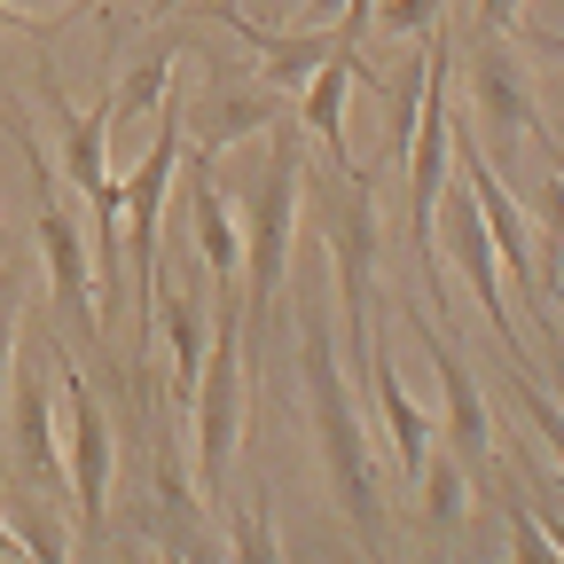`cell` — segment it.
Returning <instances> with one entry per match:
<instances>
[{"mask_svg":"<svg viewBox=\"0 0 564 564\" xmlns=\"http://www.w3.org/2000/svg\"><path fill=\"white\" fill-rule=\"evenodd\" d=\"M299 377H306V408H314L329 494H337L345 525L377 549L384 541V502H377V470H369V423H361V408H352V377L337 361V322H329V306L314 291L299 306Z\"/></svg>","mask_w":564,"mask_h":564,"instance_id":"cell-1","label":"cell"},{"mask_svg":"<svg viewBox=\"0 0 564 564\" xmlns=\"http://www.w3.org/2000/svg\"><path fill=\"white\" fill-rule=\"evenodd\" d=\"M299 204H306V133H299L291 110H282V118L267 126V173L243 188V212H236L243 259H251V274L236 282V299H243V345H251V352H259V337H267V322H274L282 274H291Z\"/></svg>","mask_w":564,"mask_h":564,"instance_id":"cell-2","label":"cell"},{"mask_svg":"<svg viewBox=\"0 0 564 564\" xmlns=\"http://www.w3.org/2000/svg\"><path fill=\"white\" fill-rule=\"evenodd\" d=\"M306 188H314V220L337 251V345H345V377H361V352H369V314H377V196L369 173H314L306 158Z\"/></svg>","mask_w":564,"mask_h":564,"instance_id":"cell-3","label":"cell"},{"mask_svg":"<svg viewBox=\"0 0 564 564\" xmlns=\"http://www.w3.org/2000/svg\"><path fill=\"white\" fill-rule=\"evenodd\" d=\"M447 110H455V63H447V24H432V47H423V95H415V126H408V236H415V274L423 291L440 299L447 314V282H440V251H432V228H440V196L455 188L447 181Z\"/></svg>","mask_w":564,"mask_h":564,"instance_id":"cell-4","label":"cell"},{"mask_svg":"<svg viewBox=\"0 0 564 564\" xmlns=\"http://www.w3.org/2000/svg\"><path fill=\"white\" fill-rule=\"evenodd\" d=\"M243 299H220L212 306V337H204V369H196V502L220 510L228 494V463H236V440H243Z\"/></svg>","mask_w":564,"mask_h":564,"instance_id":"cell-5","label":"cell"},{"mask_svg":"<svg viewBox=\"0 0 564 564\" xmlns=\"http://www.w3.org/2000/svg\"><path fill=\"white\" fill-rule=\"evenodd\" d=\"M17 150H24L32 181H40V267H47V282H55V314H63L70 337H79L95 361H102V377H118V361H110V329H102V306H95V259H87L79 228H70V212L55 204V165H47V150H40L32 126H17ZM118 384L133 392V377H118Z\"/></svg>","mask_w":564,"mask_h":564,"instance_id":"cell-6","label":"cell"},{"mask_svg":"<svg viewBox=\"0 0 564 564\" xmlns=\"http://www.w3.org/2000/svg\"><path fill=\"white\" fill-rule=\"evenodd\" d=\"M158 133H150V150H141V165H126V181H118V196H126V243H133V314H141V337L158 329V243H165V188H173V173H181V133H188V102H181V87H165L158 95Z\"/></svg>","mask_w":564,"mask_h":564,"instance_id":"cell-7","label":"cell"},{"mask_svg":"<svg viewBox=\"0 0 564 564\" xmlns=\"http://www.w3.org/2000/svg\"><path fill=\"white\" fill-rule=\"evenodd\" d=\"M47 369L63 377V415H70L63 494H70V518H79V541H95L102 533V510H110V478H118V423L95 400V377L63 352V337H47Z\"/></svg>","mask_w":564,"mask_h":564,"instance_id":"cell-8","label":"cell"},{"mask_svg":"<svg viewBox=\"0 0 564 564\" xmlns=\"http://www.w3.org/2000/svg\"><path fill=\"white\" fill-rule=\"evenodd\" d=\"M463 118H470V133H478V150H486L494 173H510L518 141H533V150L556 165V141H549V126H541L533 79H525V63H518L510 40H478V55H470V110H463Z\"/></svg>","mask_w":564,"mask_h":564,"instance_id":"cell-9","label":"cell"},{"mask_svg":"<svg viewBox=\"0 0 564 564\" xmlns=\"http://www.w3.org/2000/svg\"><path fill=\"white\" fill-rule=\"evenodd\" d=\"M408 314V329L423 337V352H432V377H440V423H432V440H447V455L470 470V478H494V415H486V392H478V377L463 369V352L440 337V322H432V306H400Z\"/></svg>","mask_w":564,"mask_h":564,"instance_id":"cell-10","label":"cell"},{"mask_svg":"<svg viewBox=\"0 0 564 564\" xmlns=\"http://www.w3.org/2000/svg\"><path fill=\"white\" fill-rule=\"evenodd\" d=\"M9 463L32 494H63V440H55V369H9Z\"/></svg>","mask_w":564,"mask_h":564,"instance_id":"cell-11","label":"cell"},{"mask_svg":"<svg viewBox=\"0 0 564 564\" xmlns=\"http://www.w3.org/2000/svg\"><path fill=\"white\" fill-rule=\"evenodd\" d=\"M188 196V236H196V267L212 274V291L236 299L243 282V228H236V204L220 196V150H188V173H173Z\"/></svg>","mask_w":564,"mask_h":564,"instance_id":"cell-12","label":"cell"},{"mask_svg":"<svg viewBox=\"0 0 564 564\" xmlns=\"http://www.w3.org/2000/svg\"><path fill=\"white\" fill-rule=\"evenodd\" d=\"M361 392H369V400H377V415H384L392 463H400V470H415L423 455H432V415L408 400V384H400V369H392L384 329H369V352H361Z\"/></svg>","mask_w":564,"mask_h":564,"instance_id":"cell-13","label":"cell"},{"mask_svg":"<svg viewBox=\"0 0 564 564\" xmlns=\"http://www.w3.org/2000/svg\"><path fill=\"white\" fill-rule=\"evenodd\" d=\"M212 17H220L251 55H259V70H267V87H282V95H291V87H306L314 79V63L329 55V32H314V24H291V32H274V24H251L243 9H236V0H212Z\"/></svg>","mask_w":564,"mask_h":564,"instance_id":"cell-14","label":"cell"},{"mask_svg":"<svg viewBox=\"0 0 564 564\" xmlns=\"http://www.w3.org/2000/svg\"><path fill=\"white\" fill-rule=\"evenodd\" d=\"M282 110H291V102H282V87H228V95H212L188 126H196V150H228V141H243V133H267Z\"/></svg>","mask_w":564,"mask_h":564,"instance_id":"cell-15","label":"cell"},{"mask_svg":"<svg viewBox=\"0 0 564 564\" xmlns=\"http://www.w3.org/2000/svg\"><path fill=\"white\" fill-rule=\"evenodd\" d=\"M47 110H55V126H63V173H70V188H102V173H110V95L95 102V110H70L55 87H47Z\"/></svg>","mask_w":564,"mask_h":564,"instance_id":"cell-16","label":"cell"},{"mask_svg":"<svg viewBox=\"0 0 564 564\" xmlns=\"http://www.w3.org/2000/svg\"><path fill=\"white\" fill-rule=\"evenodd\" d=\"M150 486H158L165 541H173V549H212V541H204V502H196V486L181 478V447H173L165 432L150 440Z\"/></svg>","mask_w":564,"mask_h":564,"instance_id":"cell-17","label":"cell"},{"mask_svg":"<svg viewBox=\"0 0 564 564\" xmlns=\"http://www.w3.org/2000/svg\"><path fill=\"white\" fill-rule=\"evenodd\" d=\"M173 63H181V32H165L150 55H141L126 79L110 87V126H133V118H150L158 110V95L173 87Z\"/></svg>","mask_w":564,"mask_h":564,"instance_id":"cell-18","label":"cell"},{"mask_svg":"<svg viewBox=\"0 0 564 564\" xmlns=\"http://www.w3.org/2000/svg\"><path fill=\"white\" fill-rule=\"evenodd\" d=\"M415 478H423V518H432V533H455V525H463V510H470V502H463L470 470H463V463L440 447V463L423 455V463H415Z\"/></svg>","mask_w":564,"mask_h":564,"instance_id":"cell-19","label":"cell"},{"mask_svg":"<svg viewBox=\"0 0 564 564\" xmlns=\"http://www.w3.org/2000/svg\"><path fill=\"white\" fill-rule=\"evenodd\" d=\"M9 533H17V541H24L32 556H47V564H63L70 549H79V533H70V525H63V518H55V510L40 502L32 486L17 494V510H9Z\"/></svg>","mask_w":564,"mask_h":564,"instance_id":"cell-20","label":"cell"},{"mask_svg":"<svg viewBox=\"0 0 564 564\" xmlns=\"http://www.w3.org/2000/svg\"><path fill=\"white\" fill-rule=\"evenodd\" d=\"M502 518H510L525 564H564V525H541V502H533V494L510 486V494H502Z\"/></svg>","mask_w":564,"mask_h":564,"instance_id":"cell-21","label":"cell"},{"mask_svg":"<svg viewBox=\"0 0 564 564\" xmlns=\"http://www.w3.org/2000/svg\"><path fill=\"white\" fill-rule=\"evenodd\" d=\"M510 400L525 408V423H533V440H541V447H549V455L564 463V408H556V400L541 392V369H510Z\"/></svg>","mask_w":564,"mask_h":564,"instance_id":"cell-22","label":"cell"},{"mask_svg":"<svg viewBox=\"0 0 564 564\" xmlns=\"http://www.w3.org/2000/svg\"><path fill=\"white\" fill-rule=\"evenodd\" d=\"M432 24H447V0H377L369 9V32L384 40H423Z\"/></svg>","mask_w":564,"mask_h":564,"instance_id":"cell-23","label":"cell"},{"mask_svg":"<svg viewBox=\"0 0 564 564\" xmlns=\"http://www.w3.org/2000/svg\"><path fill=\"white\" fill-rule=\"evenodd\" d=\"M17 329H24V267L0 259V392H9V369H17Z\"/></svg>","mask_w":564,"mask_h":564,"instance_id":"cell-24","label":"cell"},{"mask_svg":"<svg viewBox=\"0 0 564 564\" xmlns=\"http://www.w3.org/2000/svg\"><path fill=\"white\" fill-rule=\"evenodd\" d=\"M236 549H243V556H274V549H282L274 525H267V486H259V478H251V518L236 525Z\"/></svg>","mask_w":564,"mask_h":564,"instance_id":"cell-25","label":"cell"},{"mask_svg":"<svg viewBox=\"0 0 564 564\" xmlns=\"http://www.w3.org/2000/svg\"><path fill=\"white\" fill-rule=\"evenodd\" d=\"M525 24V0H478V40H510Z\"/></svg>","mask_w":564,"mask_h":564,"instance_id":"cell-26","label":"cell"},{"mask_svg":"<svg viewBox=\"0 0 564 564\" xmlns=\"http://www.w3.org/2000/svg\"><path fill=\"white\" fill-rule=\"evenodd\" d=\"M337 9H345V0H299V24H314V32H329V24H337Z\"/></svg>","mask_w":564,"mask_h":564,"instance_id":"cell-27","label":"cell"},{"mask_svg":"<svg viewBox=\"0 0 564 564\" xmlns=\"http://www.w3.org/2000/svg\"><path fill=\"white\" fill-rule=\"evenodd\" d=\"M0 32H47V17H32V9H9V0H0Z\"/></svg>","mask_w":564,"mask_h":564,"instance_id":"cell-28","label":"cell"},{"mask_svg":"<svg viewBox=\"0 0 564 564\" xmlns=\"http://www.w3.org/2000/svg\"><path fill=\"white\" fill-rule=\"evenodd\" d=\"M0 556H24V541L9 533V518H0Z\"/></svg>","mask_w":564,"mask_h":564,"instance_id":"cell-29","label":"cell"},{"mask_svg":"<svg viewBox=\"0 0 564 564\" xmlns=\"http://www.w3.org/2000/svg\"><path fill=\"white\" fill-rule=\"evenodd\" d=\"M9 9H32V17H40V0H9Z\"/></svg>","mask_w":564,"mask_h":564,"instance_id":"cell-30","label":"cell"},{"mask_svg":"<svg viewBox=\"0 0 564 564\" xmlns=\"http://www.w3.org/2000/svg\"><path fill=\"white\" fill-rule=\"evenodd\" d=\"M0 251H9V243H0Z\"/></svg>","mask_w":564,"mask_h":564,"instance_id":"cell-31","label":"cell"}]
</instances>
